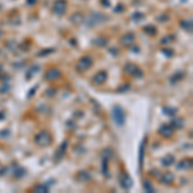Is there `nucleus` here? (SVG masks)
Returning <instances> with one entry per match:
<instances>
[{
	"label": "nucleus",
	"instance_id": "obj_20",
	"mask_svg": "<svg viewBox=\"0 0 193 193\" xmlns=\"http://www.w3.org/2000/svg\"><path fill=\"white\" fill-rule=\"evenodd\" d=\"M174 161H175V157L173 154H166V156L161 160V164H162L164 166H171V165L174 164Z\"/></svg>",
	"mask_w": 193,
	"mask_h": 193
},
{
	"label": "nucleus",
	"instance_id": "obj_29",
	"mask_svg": "<svg viewBox=\"0 0 193 193\" xmlns=\"http://www.w3.org/2000/svg\"><path fill=\"white\" fill-rule=\"evenodd\" d=\"M144 32L148 34V35H156L157 34V29L154 26H152V24H148V26H144Z\"/></svg>",
	"mask_w": 193,
	"mask_h": 193
},
{
	"label": "nucleus",
	"instance_id": "obj_7",
	"mask_svg": "<svg viewBox=\"0 0 193 193\" xmlns=\"http://www.w3.org/2000/svg\"><path fill=\"white\" fill-rule=\"evenodd\" d=\"M120 185L124 189H126V191H129L131 187H133V180H131V178L129 176V174H126V173H121L120 175Z\"/></svg>",
	"mask_w": 193,
	"mask_h": 193
},
{
	"label": "nucleus",
	"instance_id": "obj_44",
	"mask_svg": "<svg viewBox=\"0 0 193 193\" xmlns=\"http://www.w3.org/2000/svg\"><path fill=\"white\" fill-rule=\"evenodd\" d=\"M5 173H6V167H4V169L0 170V175H4Z\"/></svg>",
	"mask_w": 193,
	"mask_h": 193
},
{
	"label": "nucleus",
	"instance_id": "obj_41",
	"mask_svg": "<svg viewBox=\"0 0 193 193\" xmlns=\"http://www.w3.org/2000/svg\"><path fill=\"white\" fill-rule=\"evenodd\" d=\"M100 3L103 4L104 6H110L111 4H110V0H100Z\"/></svg>",
	"mask_w": 193,
	"mask_h": 193
},
{
	"label": "nucleus",
	"instance_id": "obj_45",
	"mask_svg": "<svg viewBox=\"0 0 193 193\" xmlns=\"http://www.w3.org/2000/svg\"><path fill=\"white\" fill-rule=\"evenodd\" d=\"M36 0H29V4H32V3H35Z\"/></svg>",
	"mask_w": 193,
	"mask_h": 193
},
{
	"label": "nucleus",
	"instance_id": "obj_40",
	"mask_svg": "<svg viewBox=\"0 0 193 193\" xmlns=\"http://www.w3.org/2000/svg\"><path fill=\"white\" fill-rule=\"evenodd\" d=\"M8 47H9L10 50H14V49H16V43H14V41H9Z\"/></svg>",
	"mask_w": 193,
	"mask_h": 193
},
{
	"label": "nucleus",
	"instance_id": "obj_21",
	"mask_svg": "<svg viewBox=\"0 0 193 193\" xmlns=\"http://www.w3.org/2000/svg\"><path fill=\"white\" fill-rule=\"evenodd\" d=\"M26 174V170L23 169V167H19V166H14V169H13V176L14 178H22L23 175Z\"/></svg>",
	"mask_w": 193,
	"mask_h": 193
},
{
	"label": "nucleus",
	"instance_id": "obj_2",
	"mask_svg": "<svg viewBox=\"0 0 193 193\" xmlns=\"http://www.w3.org/2000/svg\"><path fill=\"white\" fill-rule=\"evenodd\" d=\"M35 143L40 147H48L52 143V135L48 130H41L35 136Z\"/></svg>",
	"mask_w": 193,
	"mask_h": 193
},
{
	"label": "nucleus",
	"instance_id": "obj_4",
	"mask_svg": "<svg viewBox=\"0 0 193 193\" xmlns=\"http://www.w3.org/2000/svg\"><path fill=\"white\" fill-rule=\"evenodd\" d=\"M124 71L128 73V75H131L133 77H135V79H142L143 75H144L142 70H140L135 63H131V62L126 63L124 67Z\"/></svg>",
	"mask_w": 193,
	"mask_h": 193
},
{
	"label": "nucleus",
	"instance_id": "obj_10",
	"mask_svg": "<svg viewBox=\"0 0 193 193\" xmlns=\"http://www.w3.org/2000/svg\"><path fill=\"white\" fill-rule=\"evenodd\" d=\"M120 41H121V45H124V47H131L135 41V35L133 32H128L121 37Z\"/></svg>",
	"mask_w": 193,
	"mask_h": 193
},
{
	"label": "nucleus",
	"instance_id": "obj_39",
	"mask_svg": "<svg viewBox=\"0 0 193 193\" xmlns=\"http://www.w3.org/2000/svg\"><path fill=\"white\" fill-rule=\"evenodd\" d=\"M151 174H152L154 178H160V175H161L159 170H151Z\"/></svg>",
	"mask_w": 193,
	"mask_h": 193
},
{
	"label": "nucleus",
	"instance_id": "obj_17",
	"mask_svg": "<svg viewBox=\"0 0 193 193\" xmlns=\"http://www.w3.org/2000/svg\"><path fill=\"white\" fill-rule=\"evenodd\" d=\"M92 43L95 45V47L104 48V47H107V44H108V39L103 37V36H99V37H95V39H94Z\"/></svg>",
	"mask_w": 193,
	"mask_h": 193
},
{
	"label": "nucleus",
	"instance_id": "obj_13",
	"mask_svg": "<svg viewBox=\"0 0 193 193\" xmlns=\"http://www.w3.org/2000/svg\"><path fill=\"white\" fill-rule=\"evenodd\" d=\"M76 179H77V182H80V183H85V182H89L90 179H92V175L89 174V171L81 170L76 174Z\"/></svg>",
	"mask_w": 193,
	"mask_h": 193
},
{
	"label": "nucleus",
	"instance_id": "obj_33",
	"mask_svg": "<svg viewBox=\"0 0 193 193\" xmlns=\"http://www.w3.org/2000/svg\"><path fill=\"white\" fill-rule=\"evenodd\" d=\"M55 93H57V89H55V88H49L47 92H45V95L47 97H54Z\"/></svg>",
	"mask_w": 193,
	"mask_h": 193
},
{
	"label": "nucleus",
	"instance_id": "obj_5",
	"mask_svg": "<svg viewBox=\"0 0 193 193\" xmlns=\"http://www.w3.org/2000/svg\"><path fill=\"white\" fill-rule=\"evenodd\" d=\"M92 65H93L92 57L85 55V57H81L79 59V62H77V65H76V68L79 70V71H85V70L92 67Z\"/></svg>",
	"mask_w": 193,
	"mask_h": 193
},
{
	"label": "nucleus",
	"instance_id": "obj_31",
	"mask_svg": "<svg viewBox=\"0 0 193 193\" xmlns=\"http://www.w3.org/2000/svg\"><path fill=\"white\" fill-rule=\"evenodd\" d=\"M54 52V48H50V49H45V50H41V52H39L37 55L39 57H45V55H48V54H50V53H53Z\"/></svg>",
	"mask_w": 193,
	"mask_h": 193
},
{
	"label": "nucleus",
	"instance_id": "obj_3",
	"mask_svg": "<svg viewBox=\"0 0 193 193\" xmlns=\"http://www.w3.org/2000/svg\"><path fill=\"white\" fill-rule=\"evenodd\" d=\"M107 19V16L103 14V13H99V12H92L90 16L88 17L86 19H84L86 22V24L89 27H93L94 24H98V23H102Z\"/></svg>",
	"mask_w": 193,
	"mask_h": 193
},
{
	"label": "nucleus",
	"instance_id": "obj_15",
	"mask_svg": "<svg viewBox=\"0 0 193 193\" xmlns=\"http://www.w3.org/2000/svg\"><path fill=\"white\" fill-rule=\"evenodd\" d=\"M67 146H68V140H65V142H63L62 144L59 146L58 151H57V152H55V159H57V160H61V159H62V156L66 153V149H67Z\"/></svg>",
	"mask_w": 193,
	"mask_h": 193
},
{
	"label": "nucleus",
	"instance_id": "obj_23",
	"mask_svg": "<svg viewBox=\"0 0 193 193\" xmlns=\"http://www.w3.org/2000/svg\"><path fill=\"white\" fill-rule=\"evenodd\" d=\"M34 192H36V193H47V192H49V188H48L47 184H37V185H35V187H34Z\"/></svg>",
	"mask_w": 193,
	"mask_h": 193
},
{
	"label": "nucleus",
	"instance_id": "obj_46",
	"mask_svg": "<svg viewBox=\"0 0 193 193\" xmlns=\"http://www.w3.org/2000/svg\"><path fill=\"white\" fill-rule=\"evenodd\" d=\"M0 117H3V118H4V113H3V112H0Z\"/></svg>",
	"mask_w": 193,
	"mask_h": 193
},
{
	"label": "nucleus",
	"instance_id": "obj_30",
	"mask_svg": "<svg viewBox=\"0 0 193 193\" xmlns=\"http://www.w3.org/2000/svg\"><path fill=\"white\" fill-rule=\"evenodd\" d=\"M39 71V66H34V67H31L30 70H29V72H27V75H26V77H27V80H30V77L32 76V75H35Z\"/></svg>",
	"mask_w": 193,
	"mask_h": 193
},
{
	"label": "nucleus",
	"instance_id": "obj_19",
	"mask_svg": "<svg viewBox=\"0 0 193 193\" xmlns=\"http://www.w3.org/2000/svg\"><path fill=\"white\" fill-rule=\"evenodd\" d=\"M84 16L81 14V13H73V14L71 16V22L72 23H75V24H81L83 22H84Z\"/></svg>",
	"mask_w": 193,
	"mask_h": 193
},
{
	"label": "nucleus",
	"instance_id": "obj_18",
	"mask_svg": "<svg viewBox=\"0 0 193 193\" xmlns=\"http://www.w3.org/2000/svg\"><path fill=\"white\" fill-rule=\"evenodd\" d=\"M146 140H147V139H143V142L140 143V147H139V167H140V169H142L143 161H144V147H146Z\"/></svg>",
	"mask_w": 193,
	"mask_h": 193
},
{
	"label": "nucleus",
	"instance_id": "obj_36",
	"mask_svg": "<svg viewBox=\"0 0 193 193\" xmlns=\"http://www.w3.org/2000/svg\"><path fill=\"white\" fill-rule=\"evenodd\" d=\"M112 156V151L111 149H104V152H103V157H111Z\"/></svg>",
	"mask_w": 193,
	"mask_h": 193
},
{
	"label": "nucleus",
	"instance_id": "obj_47",
	"mask_svg": "<svg viewBox=\"0 0 193 193\" xmlns=\"http://www.w3.org/2000/svg\"><path fill=\"white\" fill-rule=\"evenodd\" d=\"M1 36H3V31L0 30V37H1Z\"/></svg>",
	"mask_w": 193,
	"mask_h": 193
},
{
	"label": "nucleus",
	"instance_id": "obj_32",
	"mask_svg": "<svg viewBox=\"0 0 193 193\" xmlns=\"http://www.w3.org/2000/svg\"><path fill=\"white\" fill-rule=\"evenodd\" d=\"M161 52H162V53H164L165 55H166L167 58H170V57H173V55H174V50H171L170 48H167V49H166V48H164Z\"/></svg>",
	"mask_w": 193,
	"mask_h": 193
},
{
	"label": "nucleus",
	"instance_id": "obj_22",
	"mask_svg": "<svg viewBox=\"0 0 193 193\" xmlns=\"http://www.w3.org/2000/svg\"><path fill=\"white\" fill-rule=\"evenodd\" d=\"M102 173H103V175H106L107 178L110 176V173H108V159L107 157H103V160H102Z\"/></svg>",
	"mask_w": 193,
	"mask_h": 193
},
{
	"label": "nucleus",
	"instance_id": "obj_35",
	"mask_svg": "<svg viewBox=\"0 0 193 193\" xmlns=\"http://www.w3.org/2000/svg\"><path fill=\"white\" fill-rule=\"evenodd\" d=\"M174 40V39H173V36H166V37H165V39H162V40H161V43H162V44H169L170 43V41H173Z\"/></svg>",
	"mask_w": 193,
	"mask_h": 193
},
{
	"label": "nucleus",
	"instance_id": "obj_11",
	"mask_svg": "<svg viewBox=\"0 0 193 193\" xmlns=\"http://www.w3.org/2000/svg\"><path fill=\"white\" fill-rule=\"evenodd\" d=\"M106 80H107V72L106 71H99L93 77V83L95 84V85H102V84L106 83Z\"/></svg>",
	"mask_w": 193,
	"mask_h": 193
},
{
	"label": "nucleus",
	"instance_id": "obj_1",
	"mask_svg": "<svg viewBox=\"0 0 193 193\" xmlns=\"http://www.w3.org/2000/svg\"><path fill=\"white\" fill-rule=\"evenodd\" d=\"M112 117H113V121L117 126L124 125L125 120H126V115H125V111L122 110V107L115 106L113 108H112Z\"/></svg>",
	"mask_w": 193,
	"mask_h": 193
},
{
	"label": "nucleus",
	"instance_id": "obj_6",
	"mask_svg": "<svg viewBox=\"0 0 193 193\" xmlns=\"http://www.w3.org/2000/svg\"><path fill=\"white\" fill-rule=\"evenodd\" d=\"M66 5H67L66 0H55L53 3V12L58 16H62L66 12Z\"/></svg>",
	"mask_w": 193,
	"mask_h": 193
},
{
	"label": "nucleus",
	"instance_id": "obj_27",
	"mask_svg": "<svg viewBox=\"0 0 193 193\" xmlns=\"http://www.w3.org/2000/svg\"><path fill=\"white\" fill-rule=\"evenodd\" d=\"M183 77H184V72L179 71V72H176L175 75H173V76L170 77V83H171V84H175L176 81H180Z\"/></svg>",
	"mask_w": 193,
	"mask_h": 193
},
{
	"label": "nucleus",
	"instance_id": "obj_26",
	"mask_svg": "<svg viewBox=\"0 0 193 193\" xmlns=\"http://www.w3.org/2000/svg\"><path fill=\"white\" fill-rule=\"evenodd\" d=\"M178 110L174 107H164V113L166 116H169V117H174L175 115H176Z\"/></svg>",
	"mask_w": 193,
	"mask_h": 193
},
{
	"label": "nucleus",
	"instance_id": "obj_43",
	"mask_svg": "<svg viewBox=\"0 0 193 193\" xmlns=\"http://www.w3.org/2000/svg\"><path fill=\"white\" fill-rule=\"evenodd\" d=\"M110 52H111L112 54H116V55L118 54V50H117V49H116V50H113V49H110Z\"/></svg>",
	"mask_w": 193,
	"mask_h": 193
},
{
	"label": "nucleus",
	"instance_id": "obj_28",
	"mask_svg": "<svg viewBox=\"0 0 193 193\" xmlns=\"http://www.w3.org/2000/svg\"><path fill=\"white\" fill-rule=\"evenodd\" d=\"M131 19L134 21L135 23H139L140 21H143V19H144V14H143V13H140V12H135L134 14L131 16Z\"/></svg>",
	"mask_w": 193,
	"mask_h": 193
},
{
	"label": "nucleus",
	"instance_id": "obj_25",
	"mask_svg": "<svg viewBox=\"0 0 193 193\" xmlns=\"http://www.w3.org/2000/svg\"><path fill=\"white\" fill-rule=\"evenodd\" d=\"M143 189H144L146 192H148V193H153L154 192V187L152 185V183H151L149 180H143Z\"/></svg>",
	"mask_w": 193,
	"mask_h": 193
},
{
	"label": "nucleus",
	"instance_id": "obj_37",
	"mask_svg": "<svg viewBox=\"0 0 193 193\" xmlns=\"http://www.w3.org/2000/svg\"><path fill=\"white\" fill-rule=\"evenodd\" d=\"M36 89H37V86H34V88H31L30 93L27 94V98H31V97H32V94H35V93H36Z\"/></svg>",
	"mask_w": 193,
	"mask_h": 193
},
{
	"label": "nucleus",
	"instance_id": "obj_24",
	"mask_svg": "<svg viewBox=\"0 0 193 193\" xmlns=\"http://www.w3.org/2000/svg\"><path fill=\"white\" fill-rule=\"evenodd\" d=\"M180 26L183 27L185 31H189V32H192V27H193L192 19H184V21H182V22H180Z\"/></svg>",
	"mask_w": 193,
	"mask_h": 193
},
{
	"label": "nucleus",
	"instance_id": "obj_9",
	"mask_svg": "<svg viewBox=\"0 0 193 193\" xmlns=\"http://www.w3.org/2000/svg\"><path fill=\"white\" fill-rule=\"evenodd\" d=\"M61 71L58 68H49L47 72H45V79L48 81H52V80H58L61 77Z\"/></svg>",
	"mask_w": 193,
	"mask_h": 193
},
{
	"label": "nucleus",
	"instance_id": "obj_12",
	"mask_svg": "<svg viewBox=\"0 0 193 193\" xmlns=\"http://www.w3.org/2000/svg\"><path fill=\"white\" fill-rule=\"evenodd\" d=\"M192 166H193L192 159H184V160H182L180 162L176 165V170H185V171H188V170L192 169Z\"/></svg>",
	"mask_w": 193,
	"mask_h": 193
},
{
	"label": "nucleus",
	"instance_id": "obj_42",
	"mask_svg": "<svg viewBox=\"0 0 193 193\" xmlns=\"http://www.w3.org/2000/svg\"><path fill=\"white\" fill-rule=\"evenodd\" d=\"M157 21H160V22H165V21H167V17L166 16H161L157 18Z\"/></svg>",
	"mask_w": 193,
	"mask_h": 193
},
{
	"label": "nucleus",
	"instance_id": "obj_34",
	"mask_svg": "<svg viewBox=\"0 0 193 193\" xmlns=\"http://www.w3.org/2000/svg\"><path fill=\"white\" fill-rule=\"evenodd\" d=\"M130 89V84H126V85H122L120 89H118V93H124V92H128Z\"/></svg>",
	"mask_w": 193,
	"mask_h": 193
},
{
	"label": "nucleus",
	"instance_id": "obj_8",
	"mask_svg": "<svg viewBox=\"0 0 193 193\" xmlns=\"http://www.w3.org/2000/svg\"><path fill=\"white\" fill-rule=\"evenodd\" d=\"M174 133V129L170 126V124H162L159 129V134L164 138H170Z\"/></svg>",
	"mask_w": 193,
	"mask_h": 193
},
{
	"label": "nucleus",
	"instance_id": "obj_38",
	"mask_svg": "<svg viewBox=\"0 0 193 193\" xmlns=\"http://www.w3.org/2000/svg\"><path fill=\"white\" fill-rule=\"evenodd\" d=\"M122 10H124V5L120 4V5H117V8L113 9V12L115 13H120V12H122Z\"/></svg>",
	"mask_w": 193,
	"mask_h": 193
},
{
	"label": "nucleus",
	"instance_id": "obj_16",
	"mask_svg": "<svg viewBox=\"0 0 193 193\" xmlns=\"http://www.w3.org/2000/svg\"><path fill=\"white\" fill-rule=\"evenodd\" d=\"M170 126L174 129V130H179V129H182L184 126V121L179 117H173V120L170 122Z\"/></svg>",
	"mask_w": 193,
	"mask_h": 193
},
{
	"label": "nucleus",
	"instance_id": "obj_14",
	"mask_svg": "<svg viewBox=\"0 0 193 193\" xmlns=\"http://www.w3.org/2000/svg\"><path fill=\"white\" fill-rule=\"evenodd\" d=\"M160 179L164 184H171L174 182V174L170 173V171H166L165 174L160 175Z\"/></svg>",
	"mask_w": 193,
	"mask_h": 193
}]
</instances>
